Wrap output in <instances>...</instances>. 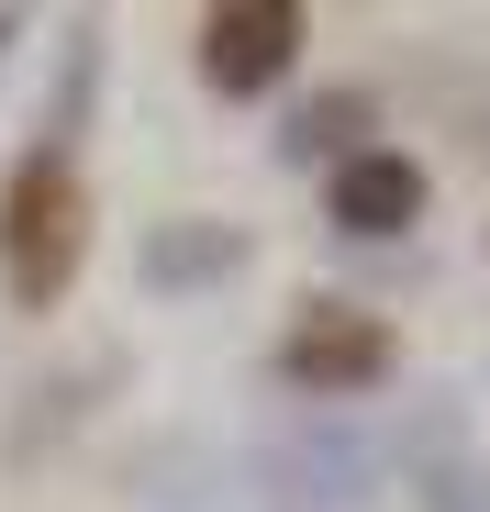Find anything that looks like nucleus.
<instances>
[{
  "instance_id": "nucleus-1",
  "label": "nucleus",
  "mask_w": 490,
  "mask_h": 512,
  "mask_svg": "<svg viewBox=\"0 0 490 512\" xmlns=\"http://www.w3.org/2000/svg\"><path fill=\"white\" fill-rule=\"evenodd\" d=\"M335 201H346V223H379V234H390V223H413V212H424V179H413L401 156H368Z\"/></svg>"
},
{
  "instance_id": "nucleus-2",
  "label": "nucleus",
  "mask_w": 490,
  "mask_h": 512,
  "mask_svg": "<svg viewBox=\"0 0 490 512\" xmlns=\"http://www.w3.org/2000/svg\"><path fill=\"white\" fill-rule=\"evenodd\" d=\"M279 56H290V23L257 12V23H223V56H212V67H223V78H268Z\"/></svg>"
},
{
  "instance_id": "nucleus-3",
  "label": "nucleus",
  "mask_w": 490,
  "mask_h": 512,
  "mask_svg": "<svg viewBox=\"0 0 490 512\" xmlns=\"http://www.w3.org/2000/svg\"><path fill=\"white\" fill-rule=\"evenodd\" d=\"M301 368H379V334H323V346H301Z\"/></svg>"
}]
</instances>
